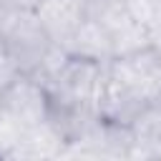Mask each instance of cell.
Masks as SVG:
<instances>
[{
	"mask_svg": "<svg viewBox=\"0 0 161 161\" xmlns=\"http://www.w3.org/2000/svg\"><path fill=\"white\" fill-rule=\"evenodd\" d=\"M0 113L18 131L45 123L50 118V98L45 86L33 75H18L8 88L0 91Z\"/></svg>",
	"mask_w": 161,
	"mask_h": 161,
	"instance_id": "6da1fadb",
	"label": "cell"
},
{
	"mask_svg": "<svg viewBox=\"0 0 161 161\" xmlns=\"http://www.w3.org/2000/svg\"><path fill=\"white\" fill-rule=\"evenodd\" d=\"M3 45H5L8 55L13 58V63L18 65V70L23 75H30L43 63V58L50 50L53 40L45 33L38 13L23 8L18 20L13 23V28L3 35Z\"/></svg>",
	"mask_w": 161,
	"mask_h": 161,
	"instance_id": "7a4b0ae2",
	"label": "cell"
},
{
	"mask_svg": "<svg viewBox=\"0 0 161 161\" xmlns=\"http://www.w3.org/2000/svg\"><path fill=\"white\" fill-rule=\"evenodd\" d=\"M106 70L141 93L148 103L161 98V50L148 45L143 50L116 55L106 63Z\"/></svg>",
	"mask_w": 161,
	"mask_h": 161,
	"instance_id": "3957f363",
	"label": "cell"
},
{
	"mask_svg": "<svg viewBox=\"0 0 161 161\" xmlns=\"http://www.w3.org/2000/svg\"><path fill=\"white\" fill-rule=\"evenodd\" d=\"M98 116L106 123H118V126H131L138 113L148 106V101L136 93L131 86H126L123 80H118L116 75H111L106 70L101 91H98Z\"/></svg>",
	"mask_w": 161,
	"mask_h": 161,
	"instance_id": "277c9868",
	"label": "cell"
},
{
	"mask_svg": "<svg viewBox=\"0 0 161 161\" xmlns=\"http://www.w3.org/2000/svg\"><path fill=\"white\" fill-rule=\"evenodd\" d=\"M63 148H65V138L48 118L45 123L23 131V136L8 151L5 158H55L63 153Z\"/></svg>",
	"mask_w": 161,
	"mask_h": 161,
	"instance_id": "5b68a950",
	"label": "cell"
},
{
	"mask_svg": "<svg viewBox=\"0 0 161 161\" xmlns=\"http://www.w3.org/2000/svg\"><path fill=\"white\" fill-rule=\"evenodd\" d=\"M65 50L70 55H75V58H91V60H98V63H108L113 58L111 33L106 30V25L101 20L83 18V23L78 25V30L68 40Z\"/></svg>",
	"mask_w": 161,
	"mask_h": 161,
	"instance_id": "8992f818",
	"label": "cell"
},
{
	"mask_svg": "<svg viewBox=\"0 0 161 161\" xmlns=\"http://www.w3.org/2000/svg\"><path fill=\"white\" fill-rule=\"evenodd\" d=\"M35 13H38L45 33L50 35V40L55 45H60V48L68 45V40L73 38L78 25L83 23L80 10L70 0H45Z\"/></svg>",
	"mask_w": 161,
	"mask_h": 161,
	"instance_id": "52a82bcc",
	"label": "cell"
},
{
	"mask_svg": "<svg viewBox=\"0 0 161 161\" xmlns=\"http://www.w3.org/2000/svg\"><path fill=\"white\" fill-rule=\"evenodd\" d=\"M136 143L128 151V158H161V101L148 103L138 118L131 123Z\"/></svg>",
	"mask_w": 161,
	"mask_h": 161,
	"instance_id": "ba28073f",
	"label": "cell"
},
{
	"mask_svg": "<svg viewBox=\"0 0 161 161\" xmlns=\"http://www.w3.org/2000/svg\"><path fill=\"white\" fill-rule=\"evenodd\" d=\"M78 10H80V15L83 18H88V20H103L118 3H123V0H70Z\"/></svg>",
	"mask_w": 161,
	"mask_h": 161,
	"instance_id": "9c48e42d",
	"label": "cell"
},
{
	"mask_svg": "<svg viewBox=\"0 0 161 161\" xmlns=\"http://www.w3.org/2000/svg\"><path fill=\"white\" fill-rule=\"evenodd\" d=\"M13 3H15L18 8H25V10H38L45 0H13Z\"/></svg>",
	"mask_w": 161,
	"mask_h": 161,
	"instance_id": "30bf717a",
	"label": "cell"
}]
</instances>
